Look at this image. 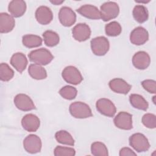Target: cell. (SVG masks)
I'll list each match as a JSON object with an SVG mask.
<instances>
[{"instance_id": "cell-1", "label": "cell", "mask_w": 156, "mask_h": 156, "mask_svg": "<svg viewBox=\"0 0 156 156\" xmlns=\"http://www.w3.org/2000/svg\"><path fill=\"white\" fill-rule=\"evenodd\" d=\"M30 62L39 65H46L54 58L51 52L46 48H40L32 51L28 55Z\"/></svg>"}, {"instance_id": "cell-2", "label": "cell", "mask_w": 156, "mask_h": 156, "mask_svg": "<svg viewBox=\"0 0 156 156\" xmlns=\"http://www.w3.org/2000/svg\"><path fill=\"white\" fill-rule=\"evenodd\" d=\"M69 110L70 114L75 118L84 119L93 116L89 105L82 102H74L71 104Z\"/></svg>"}, {"instance_id": "cell-3", "label": "cell", "mask_w": 156, "mask_h": 156, "mask_svg": "<svg viewBox=\"0 0 156 156\" xmlns=\"http://www.w3.org/2000/svg\"><path fill=\"white\" fill-rule=\"evenodd\" d=\"M90 44L93 53L98 56L104 55L107 53L110 48L109 41L104 36L93 38L90 41Z\"/></svg>"}, {"instance_id": "cell-4", "label": "cell", "mask_w": 156, "mask_h": 156, "mask_svg": "<svg viewBox=\"0 0 156 156\" xmlns=\"http://www.w3.org/2000/svg\"><path fill=\"white\" fill-rule=\"evenodd\" d=\"M101 16L104 21H108L116 18L119 13V7L117 3L108 1L101 6Z\"/></svg>"}, {"instance_id": "cell-5", "label": "cell", "mask_w": 156, "mask_h": 156, "mask_svg": "<svg viewBox=\"0 0 156 156\" xmlns=\"http://www.w3.org/2000/svg\"><path fill=\"white\" fill-rule=\"evenodd\" d=\"M129 144L138 152H146L150 147L147 138L140 133H134L130 136Z\"/></svg>"}, {"instance_id": "cell-6", "label": "cell", "mask_w": 156, "mask_h": 156, "mask_svg": "<svg viewBox=\"0 0 156 156\" xmlns=\"http://www.w3.org/2000/svg\"><path fill=\"white\" fill-rule=\"evenodd\" d=\"M62 76L67 83L73 85L79 84L83 80L80 72L77 68L73 66L65 67L62 71Z\"/></svg>"}, {"instance_id": "cell-7", "label": "cell", "mask_w": 156, "mask_h": 156, "mask_svg": "<svg viewBox=\"0 0 156 156\" xmlns=\"http://www.w3.org/2000/svg\"><path fill=\"white\" fill-rule=\"evenodd\" d=\"M42 143L41 139L36 135H27L23 141V147L25 151L30 154L40 152L41 149Z\"/></svg>"}, {"instance_id": "cell-8", "label": "cell", "mask_w": 156, "mask_h": 156, "mask_svg": "<svg viewBox=\"0 0 156 156\" xmlns=\"http://www.w3.org/2000/svg\"><path fill=\"white\" fill-rule=\"evenodd\" d=\"M96 107L101 114L108 117H113L116 112L114 104L107 98L98 99L96 103Z\"/></svg>"}, {"instance_id": "cell-9", "label": "cell", "mask_w": 156, "mask_h": 156, "mask_svg": "<svg viewBox=\"0 0 156 156\" xmlns=\"http://www.w3.org/2000/svg\"><path fill=\"white\" fill-rule=\"evenodd\" d=\"M115 126L122 130H130L133 127L132 115L126 112H120L113 119Z\"/></svg>"}, {"instance_id": "cell-10", "label": "cell", "mask_w": 156, "mask_h": 156, "mask_svg": "<svg viewBox=\"0 0 156 156\" xmlns=\"http://www.w3.org/2000/svg\"><path fill=\"white\" fill-rule=\"evenodd\" d=\"M58 19L60 23L65 27L73 26L76 21V15L74 12L68 7H63L58 12Z\"/></svg>"}, {"instance_id": "cell-11", "label": "cell", "mask_w": 156, "mask_h": 156, "mask_svg": "<svg viewBox=\"0 0 156 156\" xmlns=\"http://www.w3.org/2000/svg\"><path fill=\"white\" fill-rule=\"evenodd\" d=\"M148 39L149 34L147 30L141 26H138L133 29L130 35V42L137 46L144 44Z\"/></svg>"}, {"instance_id": "cell-12", "label": "cell", "mask_w": 156, "mask_h": 156, "mask_svg": "<svg viewBox=\"0 0 156 156\" xmlns=\"http://www.w3.org/2000/svg\"><path fill=\"white\" fill-rule=\"evenodd\" d=\"M14 104L16 108L21 111L27 112L35 109V105L31 98L25 94H18L14 98Z\"/></svg>"}, {"instance_id": "cell-13", "label": "cell", "mask_w": 156, "mask_h": 156, "mask_svg": "<svg viewBox=\"0 0 156 156\" xmlns=\"http://www.w3.org/2000/svg\"><path fill=\"white\" fill-rule=\"evenodd\" d=\"M73 38L78 41L87 40L91 36V29L85 23H79L72 29Z\"/></svg>"}, {"instance_id": "cell-14", "label": "cell", "mask_w": 156, "mask_h": 156, "mask_svg": "<svg viewBox=\"0 0 156 156\" xmlns=\"http://www.w3.org/2000/svg\"><path fill=\"white\" fill-rule=\"evenodd\" d=\"M21 125L24 130L29 132H36L40 125V121L37 116L34 114H27L21 119Z\"/></svg>"}, {"instance_id": "cell-15", "label": "cell", "mask_w": 156, "mask_h": 156, "mask_svg": "<svg viewBox=\"0 0 156 156\" xmlns=\"http://www.w3.org/2000/svg\"><path fill=\"white\" fill-rule=\"evenodd\" d=\"M35 18L38 23L46 25L52 21L53 13L48 7L41 5L38 7L35 11Z\"/></svg>"}, {"instance_id": "cell-16", "label": "cell", "mask_w": 156, "mask_h": 156, "mask_svg": "<svg viewBox=\"0 0 156 156\" xmlns=\"http://www.w3.org/2000/svg\"><path fill=\"white\" fill-rule=\"evenodd\" d=\"M150 63V56L144 51H138L132 57V63L138 69H146L149 66Z\"/></svg>"}, {"instance_id": "cell-17", "label": "cell", "mask_w": 156, "mask_h": 156, "mask_svg": "<svg viewBox=\"0 0 156 156\" xmlns=\"http://www.w3.org/2000/svg\"><path fill=\"white\" fill-rule=\"evenodd\" d=\"M108 85L113 91L119 94H126L131 89V85L121 78H115L111 80Z\"/></svg>"}, {"instance_id": "cell-18", "label": "cell", "mask_w": 156, "mask_h": 156, "mask_svg": "<svg viewBox=\"0 0 156 156\" xmlns=\"http://www.w3.org/2000/svg\"><path fill=\"white\" fill-rule=\"evenodd\" d=\"M82 16L91 20H99L101 18V13L98 7L91 4H85L76 10Z\"/></svg>"}, {"instance_id": "cell-19", "label": "cell", "mask_w": 156, "mask_h": 156, "mask_svg": "<svg viewBox=\"0 0 156 156\" xmlns=\"http://www.w3.org/2000/svg\"><path fill=\"white\" fill-rule=\"evenodd\" d=\"M8 10L12 16L19 18L22 16L26 10V2L22 0H13L10 2Z\"/></svg>"}, {"instance_id": "cell-20", "label": "cell", "mask_w": 156, "mask_h": 156, "mask_svg": "<svg viewBox=\"0 0 156 156\" xmlns=\"http://www.w3.org/2000/svg\"><path fill=\"white\" fill-rule=\"evenodd\" d=\"M15 26L13 17L7 13H0V32L1 34L11 32Z\"/></svg>"}, {"instance_id": "cell-21", "label": "cell", "mask_w": 156, "mask_h": 156, "mask_svg": "<svg viewBox=\"0 0 156 156\" xmlns=\"http://www.w3.org/2000/svg\"><path fill=\"white\" fill-rule=\"evenodd\" d=\"M27 63V59L22 52L15 53L10 58V64L20 73L26 68Z\"/></svg>"}, {"instance_id": "cell-22", "label": "cell", "mask_w": 156, "mask_h": 156, "mask_svg": "<svg viewBox=\"0 0 156 156\" xmlns=\"http://www.w3.org/2000/svg\"><path fill=\"white\" fill-rule=\"evenodd\" d=\"M132 15L133 18L138 23H143L148 20L149 12L147 9L143 5H136L134 7Z\"/></svg>"}, {"instance_id": "cell-23", "label": "cell", "mask_w": 156, "mask_h": 156, "mask_svg": "<svg viewBox=\"0 0 156 156\" xmlns=\"http://www.w3.org/2000/svg\"><path fill=\"white\" fill-rule=\"evenodd\" d=\"M130 104L135 108L146 111L149 107L147 101L141 95L138 94H132L129 96Z\"/></svg>"}, {"instance_id": "cell-24", "label": "cell", "mask_w": 156, "mask_h": 156, "mask_svg": "<svg viewBox=\"0 0 156 156\" xmlns=\"http://www.w3.org/2000/svg\"><path fill=\"white\" fill-rule=\"evenodd\" d=\"M28 72L30 77L36 80H42L47 77V72L41 65L31 64L29 66Z\"/></svg>"}, {"instance_id": "cell-25", "label": "cell", "mask_w": 156, "mask_h": 156, "mask_svg": "<svg viewBox=\"0 0 156 156\" xmlns=\"http://www.w3.org/2000/svg\"><path fill=\"white\" fill-rule=\"evenodd\" d=\"M22 42L25 47L27 48H34L41 45L42 39L40 37L36 35L27 34L23 37Z\"/></svg>"}, {"instance_id": "cell-26", "label": "cell", "mask_w": 156, "mask_h": 156, "mask_svg": "<svg viewBox=\"0 0 156 156\" xmlns=\"http://www.w3.org/2000/svg\"><path fill=\"white\" fill-rule=\"evenodd\" d=\"M44 44L48 47H54L60 41V37L57 33L52 30H46L43 34Z\"/></svg>"}, {"instance_id": "cell-27", "label": "cell", "mask_w": 156, "mask_h": 156, "mask_svg": "<svg viewBox=\"0 0 156 156\" xmlns=\"http://www.w3.org/2000/svg\"><path fill=\"white\" fill-rule=\"evenodd\" d=\"M55 138L56 140L61 144L69 146H74V140L73 136L66 130H61L57 132L55 134Z\"/></svg>"}, {"instance_id": "cell-28", "label": "cell", "mask_w": 156, "mask_h": 156, "mask_svg": "<svg viewBox=\"0 0 156 156\" xmlns=\"http://www.w3.org/2000/svg\"><path fill=\"white\" fill-rule=\"evenodd\" d=\"M91 152L95 156H107L108 155L106 146L100 141H96L91 144Z\"/></svg>"}, {"instance_id": "cell-29", "label": "cell", "mask_w": 156, "mask_h": 156, "mask_svg": "<svg viewBox=\"0 0 156 156\" xmlns=\"http://www.w3.org/2000/svg\"><path fill=\"white\" fill-rule=\"evenodd\" d=\"M122 31V27L117 21H112L105 26V32L107 35L110 37H116L119 35Z\"/></svg>"}, {"instance_id": "cell-30", "label": "cell", "mask_w": 156, "mask_h": 156, "mask_svg": "<svg viewBox=\"0 0 156 156\" xmlns=\"http://www.w3.org/2000/svg\"><path fill=\"white\" fill-rule=\"evenodd\" d=\"M14 76L13 70L5 63L0 65V79L2 81L7 82L11 80Z\"/></svg>"}, {"instance_id": "cell-31", "label": "cell", "mask_w": 156, "mask_h": 156, "mask_svg": "<svg viewBox=\"0 0 156 156\" xmlns=\"http://www.w3.org/2000/svg\"><path fill=\"white\" fill-rule=\"evenodd\" d=\"M60 95L65 99H74L77 94V89L75 87L69 85H66L59 90Z\"/></svg>"}, {"instance_id": "cell-32", "label": "cell", "mask_w": 156, "mask_h": 156, "mask_svg": "<svg viewBox=\"0 0 156 156\" xmlns=\"http://www.w3.org/2000/svg\"><path fill=\"white\" fill-rule=\"evenodd\" d=\"M55 156H74L76 151L73 148L57 146L54 151Z\"/></svg>"}, {"instance_id": "cell-33", "label": "cell", "mask_w": 156, "mask_h": 156, "mask_svg": "<svg viewBox=\"0 0 156 156\" xmlns=\"http://www.w3.org/2000/svg\"><path fill=\"white\" fill-rule=\"evenodd\" d=\"M143 124L149 129H155L156 127V116L152 113H146L142 117Z\"/></svg>"}, {"instance_id": "cell-34", "label": "cell", "mask_w": 156, "mask_h": 156, "mask_svg": "<svg viewBox=\"0 0 156 156\" xmlns=\"http://www.w3.org/2000/svg\"><path fill=\"white\" fill-rule=\"evenodd\" d=\"M141 83L144 89L149 93L152 94L156 93V82L155 80L147 79L142 81Z\"/></svg>"}, {"instance_id": "cell-35", "label": "cell", "mask_w": 156, "mask_h": 156, "mask_svg": "<svg viewBox=\"0 0 156 156\" xmlns=\"http://www.w3.org/2000/svg\"><path fill=\"white\" fill-rule=\"evenodd\" d=\"M120 156H127V155H136V154L129 147H123L119 151Z\"/></svg>"}, {"instance_id": "cell-36", "label": "cell", "mask_w": 156, "mask_h": 156, "mask_svg": "<svg viewBox=\"0 0 156 156\" xmlns=\"http://www.w3.org/2000/svg\"><path fill=\"white\" fill-rule=\"evenodd\" d=\"M50 2L52 4L57 5H60V4H62L64 2V1H51Z\"/></svg>"}]
</instances>
